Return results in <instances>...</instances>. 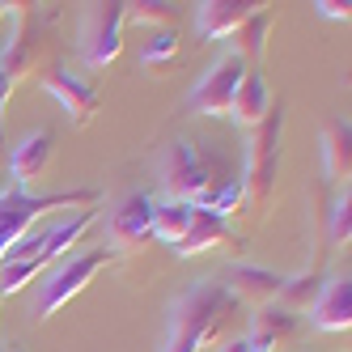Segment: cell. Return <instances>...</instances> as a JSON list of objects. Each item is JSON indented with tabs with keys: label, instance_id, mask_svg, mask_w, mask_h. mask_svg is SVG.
<instances>
[{
	"label": "cell",
	"instance_id": "22",
	"mask_svg": "<svg viewBox=\"0 0 352 352\" xmlns=\"http://www.w3.org/2000/svg\"><path fill=\"white\" fill-rule=\"evenodd\" d=\"M123 26H153V30L162 34V30H174V26H179V9H174V5H162V0L123 5Z\"/></svg>",
	"mask_w": 352,
	"mask_h": 352
},
{
	"label": "cell",
	"instance_id": "4",
	"mask_svg": "<svg viewBox=\"0 0 352 352\" xmlns=\"http://www.w3.org/2000/svg\"><path fill=\"white\" fill-rule=\"evenodd\" d=\"M230 183V179H217L212 166L204 162L195 144L187 140H170L166 153H162V187H166V199H179V204H199L204 208L208 199Z\"/></svg>",
	"mask_w": 352,
	"mask_h": 352
},
{
	"label": "cell",
	"instance_id": "14",
	"mask_svg": "<svg viewBox=\"0 0 352 352\" xmlns=\"http://www.w3.org/2000/svg\"><path fill=\"white\" fill-rule=\"evenodd\" d=\"M310 322L318 331H348L352 327V280L348 276H331L322 285L318 301L310 306Z\"/></svg>",
	"mask_w": 352,
	"mask_h": 352
},
{
	"label": "cell",
	"instance_id": "18",
	"mask_svg": "<svg viewBox=\"0 0 352 352\" xmlns=\"http://www.w3.org/2000/svg\"><path fill=\"white\" fill-rule=\"evenodd\" d=\"M272 115V94H267V81H263V72L255 68H246V77L234 94V107H230V119L238 123V128H259V123Z\"/></svg>",
	"mask_w": 352,
	"mask_h": 352
},
{
	"label": "cell",
	"instance_id": "5",
	"mask_svg": "<svg viewBox=\"0 0 352 352\" xmlns=\"http://www.w3.org/2000/svg\"><path fill=\"white\" fill-rule=\"evenodd\" d=\"M119 255L111 246H89V250H77V255H64L56 267H52V276L43 280V293H38V306H34V318L38 322H47L60 306H68L72 297H77L89 280L102 267H111Z\"/></svg>",
	"mask_w": 352,
	"mask_h": 352
},
{
	"label": "cell",
	"instance_id": "26",
	"mask_svg": "<svg viewBox=\"0 0 352 352\" xmlns=\"http://www.w3.org/2000/svg\"><path fill=\"white\" fill-rule=\"evenodd\" d=\"M322 17H331V21H348L352 17V5H348V0H344V5H340V0H318V5H314Z\"/></svg>",
	"mask_w": 352,
	"mask_h": 352
},
{
	"label": "cell",
	"instance_id": "21",
	"mask_svg": "<svg viewBox=\"0 0 352 352\" xmlns=\"http://www.w3.org/2000/svg\"><path fill=\"white\" fill-rule=\"evenodd\" d=\"M267 26H272V9L263 5V9H255L246 21H242V30L234 34L238 43H234V52L242 56V60H250V64H259L263 60V38H267Z\"/></svg>",
	"mask_w": 352,
	"mask_h": 352
},
{
	"label": "cell",
	"instance_id": "2",
	"mask_svg": "<svg viewBox=\"0 0 352 352\" xmlns=\"http://www.w3.org/2000/svg\"><path fill=\"white\" fill-rule=\"evenodd\" d=\"M98 217H102L98 208H81L72 221H60V225H52V230H43V234H26L17 246H9L5 255H0V297L21 293L38 272L60 263L68 250L98 225Z\"/></svg>",
	"mask_w": 352,
	"mask_h": 352
},
{
	"label": "cell",
	"instance_id": "17",
	"mask_svg": "<svg viewBox=\"0 0 352 352\" xmlns=\"http://www.w3.org/2000/svg\"><path fill=\"white\" fill-rule=\"evenodd\" d=\"M230 238V225H225V217H217L212 208H199L195 204V217H191V230L183 234V242L174 246V255L179 259H191V255H208V250H221Z\"/></svg>",
	"mask_w": 352,
	"mask_h": 352
},
{
	"label": "cell",
	"instance_id": "23",
	"mask_svg": "<svg viewBox=\"0 0 352 352\" xmlns=\"http://www.w3.org/2000/svg\"><path fill=\"white\" fill-rule=\"evenodd\" d=\"M327 242L331 246H348V238H352V191H340L336 199H331V212H327Z\"/></svg>",
	"mask_w": 352,
	"mask_h": 352
},
{
	"label": "cell",
	"instance_id": "6",
	"mask_svg": "<svg viewBox=\"0 0 352 352\" xmlns=\"http://www.w3.org/2000/svg\"><path fill=\"white\" fill-rule=\"evenodd\" d=\"M280 136H285V111L272 107V115L250 128V144H246V170L238 174L242 179V191L255 208H263L272 199V187H276V166H280Z\"/></svg>",
	"mask_w": 352,
	"mask_h": 352
},
{
	"label": "cell",
	"instance_id": "9",
	"mask_svg": "<svg viewBox=\"0 0 352 352\" xmlns=\"http://www.w3.org/2000/svg\"><path fill=\"white\" fill-rule=\"evenodd\" d=\"M38 85H43V89L52 94L64 111H68L72 128H89L94 115H98V107H102L98 89H94L85 77H72V72H68L64 64H47V68L38 72Z\"/></svg>",
	"mask_w": 352,
	"mask_h": 352
},
{
	"label": "cell",
	"instance_id": "30",
	"mask_svg": "<svg viewBox=\"0 0 352 352\" xmlns=\"http://www.w3.org/2000/svg\"><path fill=\"white\" fill-rule=\"evenodd\" d=\"M5 9H9V5H0V17H5Z\"/></svg>",
	"mask_w": 352,
	"mask_h": 352
},
{
	"label": "cell",
	"instance_id": "1",
	"mask_svg": "<svg viewBox=\"0 0 352 352\" xmlns=\"http://www.w3.org/2000/svg\"><path fill=\"white\" fill-rule=\"evenodd\" d=\"M234 318H238V301L225 293L221 280H195L170 306V331L162 352H199L208 344H221Z\"/></svg>",
	"mask_w": 352,
	"mask_h": 352
},
{
	"label": "cell",
	"instance_id": "10",
	"mask_svg": "<svg viewBox=\"0 0 352 352\" xmlns=\"http://www.w3.org/2000/svg\"><path fill=\"white\" fill-rule=\"evenodd\" d=\"M153 208L157 199L144 195V191H132L123 204L111 212V250L115 255H128V250H140L148 238H153Z\"/></svg>",
	"mask_w": 352,
	"mask_h": 352
},
{
	"label": "cell",
	"instance_id": "15",
	"mask_svg": "<svg viewBox=\"0 0 352 352\" xmlns=\"http://www.w3.org/2000/svg\"><path fill=\"white\" fill-rule=\"evenodd\" d=\"M322 170H327V183L348 191L352 179V123L348 119H327L322 128Z\"/></svg>",
	"mask_w": 352,
	"mask_h": 352
},
{
	"label": "cell",
	"instance_id": "12",
	"mask_svg": "<svg viewBox=\"0 0 352 352\" xmlns=\"http://www.w3.org/2000/svg\"><path fill=\"white\" fill-rule=\"evenodd\" d=\"M221 285L238 306H272L285 289V276L272 272V267H255V263H230L221 276Z\"/></svg>",
	"mask_w": 352,
	"mask_h": 352
},
{
	"label": "cell",
	"instance_id": "28",
	"mask_svg": "<svg viewBox=\"0 0 352 352\" xmlns=\"http://www.w3.org/2000/svg\"><path fill=\"white\" fill-rule=\"evenodd\" d=\"M221 352H259V348L250 344L246 336H238V340H225V344H221Z\"/></svg>",
	"mask_w": 352,
	"mask_h": 352
},
{
	"label": "cell",
	"instance_id": "8",
	"mask_svg": "<svg viewBox=\"0 0 352 352\" xmlns=\"http://www.w3.org/2000/svg\"><path fill=\"white\" fill-rule=\"evenodd\" d=\"M123 52V5H89L85 9V26H81V60L89 68H107Z\"/></svg>",
	"mask_w": 352,
	"mask_h": 352
},
{
	"label": "cell",
	"instance_id": "3",
	"mask_svg": "<svg viewBox=\"0 0 352 352\" xmlns=\"http://www.w3.org/2000/svg\"><path fill=\"white\" fill-rule=\"evenodd\" d=\"M102 191L98 187H85V191H0V255L9 246H17L34 230V221L47 217V212H60V208H98Z\"/></svg>",
	"mask_w": 352,
	"mask_h": 352
},
{
	"label": "cell",
	"instance_id": "24",
	"mask_svg": "<svg viewBox=\"0 0 352 352\" xmlns=\"http://www.w3.org/2000/svg\"><path fill=\"white\" fill-rule=\"evenodd\" d=\"M140 60H144V68H162V64H170V60H179V34H174V30L153 34V38L144 43Z\"/></svg>",
	"mask_w": 352,
	"mask_h": 352
},
{
	"label": "cell",
	"instance_id": "11",
	"mask_svg": "<svg viewBox=\"0 0 352 352\" xmlns=\"http://www.w3.org/2000/svg\"><path fill=\"white\" fill-rule=\"evenodd\" d=\"M56 162V132L52 128H38L30 136H21L13 144V153H9V183L13 191H30L47 170H52Z\"/></svg>",
	"mask_w": 352,
	"mask_h": 352
},
{
	"label": "cell",
	"instance_id": "19",
	"mask_svg": "<svg viewBox=\"0 0 352 352\" xmlns=\"http://www.w3.org/2000/svg\"><path fill=\"white\" fill-rule=\"evenodd\" d=\"M191 217H195V204H179V199H162L153 208V238H162L170 250L183 242V234L191 230Z\"/></svg>",
	"mask_w": 352,
	"mask_h": 352
},
{
	"label": "cell",
	"instance_id": "16",
	"mask_svg": "<svg viewBox=\"0 0 352 352\" xmlns=\"http://www.w3.org/2000/svg\"><path fill=\"white\" fill-rule=\"evenodd\" d=\"M263 9V5H242V0H204L195 5V30L204 38H234L242 30V21Z\"/></svg>",
	"mask_w": 352,
	"mask_h": 352
},
{
	"label": "cell",
	"instance_id": "29",
	"mask_svg": "<svg viewBox=\"0 0 352 352\" xmlns=\"http://www.w3.org/2000/svg\"><path fill=\"white\" fill-rule=\"evenodd\" d=\"M0 352H17V348H9V344H5V348H0Z\"/></svg>",
	"mask_w": 352,
	"mask_h": 352
},
{
	"label": "cell",
	"instance_id": "13",
	"mask_svg": "<svg viewBox=\"0 0 352 352\" xmlns=\"http://www.w3.org/2000/svg\"><path fill=\"white\" fill-rule=\"evenodd\" d=\"M301 336V314L285 310V306H259L255 318H250V344H255L259 352H276V348H289L293 340Z\"/></svg>",
	"mask_w": 352,
	"mask_h": 352
},
{
	"label": "cell",
	"instance_id": "25",
	"mask_svg": "<svg viewBox=\"0 0 352 352\" xmlns=\"http://www.w3.org/2000/svg\"><path fill=\"white\" fill-rule=\"evenodd\" d=\"M246 204V191H242V179H230V183H225L212 199H208V204L204 208H212L217 217H225V221H230V212H238Z\"/></svg>",
	"mask_w": 352,
	"mask_h": 352
},
{
	"label": "cell",
	"instance_id": "27",
	"mask_svg": "<svg viewBox=\"0 0 352 352\" xmlns=\"http://www.w3.org/2000/svg\"><path fill=\"white\" fill-rule=\"evenodd\" d=\"M5 102H9V85H5V72H0V157H5Z\"/></svg>",
	"mask_w": 352,
	"mask_h": 352
},
{
	"label": "cell",
	"instance_id": "20",
	"mask_svg": "<svg viewBox=\"0 0 352 352\" xmlns=\"http://www.w3.org/2000/svg\"><path fill=\"white\" fill-rule=\"evenodd\" d=\"M322 285H327V280H322L318 267H306L301 276H285V289H280V297H276V306H285V310L301 314V310H310L314 301H318Z\"/></svg>",
	"mask_w": 352,
	"mask_h": 352
},
{
	"label": "cell",
	"instance_id": "7",
	"mask_svg": "<svg viewBox=\"0 0 352 352\" xmlns=\"http://www.w3.org/2000/svg\"><path fill=\"white\" fill-rule=\"evenodd\" d=\"M242 77H246V60H242L238 52H225V56L204 72V77L195 81V89L187 94V111H191V115H204V119L230 115Z\"/></svg>",
	"mask_w": 352,
	"mask_h": 352
}]
</instances>
